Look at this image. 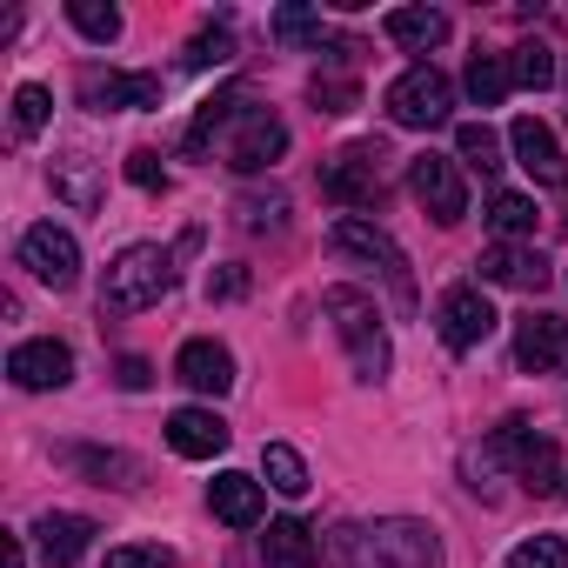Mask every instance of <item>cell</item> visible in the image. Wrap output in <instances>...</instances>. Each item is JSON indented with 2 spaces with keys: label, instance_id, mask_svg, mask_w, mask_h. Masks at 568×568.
Listing matches in <instances>:
<instances>
[{
  "label": "cell",
  "instance_id": "6da1fadb",
  "mask_svg": "<svg viewBox=\"0 0 568 568\" xmlns=\"http://www.w3.org/2000/svg\"><path fill=\"white\" fill-rule=\"evenodd\" d=\"M335 568H442V535L415 515L388 521H355L335 535Z\"/></svg>",
  "mask_w": 568,
  "mask_h": 568
},
{
  "label": "cell",
  "instance_id": "7a4b0ae2",
  "mask_svg": "<svg viewBox=\"0 0 568 568\" xmlns=\"http://www.w3.org/2000/svg\"><path fill=\"white\" fill-rule=\"evenodd\" d=\"M322 315L335 322V342L348 348L355 382H382L388 362H395V348H388V328H382L375 295H362V288H328V295H322Z\"/></svg>",
  "mask_w": 568,
  "mask_h": 568
},
{
  "label": "cell",
  "instance_id": "3957f363",
  "mask_svg": "<svg viewBox=\"0 0 568 568\" xmlns=\"http://www.w3.org/2000/svg\"><path fill=\"white\" fill-rule=\"evenodd\" d=\"M174 288V254L154 247V241H134L108 261V281H101V315H141V308H161V295Z\"/></svg>",
  "mask_w": 568,
  "mask_h": 568
},
{
  "label": "cell",
  "instance_id": "277c9868",
  "mask_svg": "<svg viewBox=\"0 0 568 568\" xmlns=\"http://www.w3.org/2000/svg\"><path fill=\"white\" fill-rule=\"evenodd\" d=\"M328 247L335 254H348V261H368L388 288H395V302L402 308H415V267H408V254H402V241L382 227V221H368V214H342L335 227H328Z\"/></svg>",
  "mask_w": 568,
  "mask_h": 568
},
{
  "label": "cell",
  "instance_id": "5b68a950",
  "mask_svg": "<svg viewBox=\"0 0 568 568\" xmlns=\"http://www.w3.org/2000/svg\"><path fill=\"white\" fill-rule=\"evenodd\" d=\"M214 148H221V161L234 174H261V168H274L281 154H288V128H281V114H267L247 94H234V114H227V128H221Z\"/></svg>",
  "mask_w": 568,
  "mask_h": 568
},
{
  "label": "cell",
  "instance_id": "8992f818",
  "mask_svg": "<svg viewBox=\"0 0 568 568\" xmlns=\"http://www.w3.org/2000/svg\"><path fill=\"white\" fill-rule=\"evenodd\" d=\"M488 462L515 468L535 495H555V488H561V455H555V442H548L535 422H501V428L488 435Z\"/></svg>",
  "mask_w": 568,
  "mask_h": 568
},
{
  "label": "cell",
  "instance_id": "52a82bcc",
  "mask_svg": "<svg viewBox=\"0 0 568 568\" xmlns=\"http://www.w3.org/2000/svg\"><path fill=\"white\" fill-rule=\"evenodd\" d=\"M448 108H455V88H448V74L428 68V61H415L408 74L388 81V121H395V128H442Z\"/></svg>",
  "mask_w": 568,
  "mask_h": 568
},
{
  "label": "cell",
  "instance_id": "ba28073f",
  "mask_svg": "<svg viewBox=\"0 0 568 568\" xmlns=\"http://www.w3.org/2000/svg\"><path fill=\"white\" fill-rule=\"evenodd\" d=\"M322 194L342 201V207H375L382 201V148L375 141H355L342 154L322 161Z\"/></svg>",
  "mask_w": 568,
  "mask_h": 568
},
{
  "label": "cell",
  "instance_id": "9c48e42d",
  "mask_svg": "<svg viewBox=\"0 0 568 568\" xmlns=\"http://www.w3.org/2000/svg\"><path fill=\"white\" fill-rule=\"evenodd\" d=\"M408 194H415L442 227L468 221V181H462V168H455L448 154H415V161H408Z\"/></svg>",
  "mask_w": 568,
  "mask_h": 568
},
{
  "label": "cell",
  "instance_id": "30bf717a",
  "mask_svg": "<svg viewBox=\"0 0 568 568\" xmlns=\"http://www.w3.org/2000/svg\"><path fill=\"white\" fill-rule=\"evenodd\" d=\"M21 267H28L34 281H48V288H74V281H81V241H74L68 227L41 221V227L21 234Z\"/></svg>",
  "mask_w": 568,
  "mask_h": 568
},
{
  "label": "cell",
  "instance_id": "8fae6325",
  "mask_svg": "<svg viewBox=\"0 0 568 568\" xmlns=\"http://www.w3.org/2000/svg\"><path fill=\"white\" fill-rule=\"evenodd\" d=\"M435 328H442V342L455 355H468V348H481L495 335V308H488V295L475 288V281H462V288H448L435 302Z\"/></svg>",
  "mask_w": 568,
  "mask_h": 568
},
{
  "label": "cell",
  "instance_id": "7c38bea8",
  "mask_svg": "<svg viewBox=\"0 0 568 568\" xmlns=\"http://www.w3.org/2000/svg\"><path fill=\"white\" fill-rule=\"evenodd\" d=\"M515 368L521 375H568V322L561 315H521L515 322Z\"/></svg>",
  "mask_w": 568,
  "mask_h": 568
},
{
  "label": "cell",
  "instance_id": "4fadbf2b",
  "mask_svg": "<svg viewBox=\"0 0 568 568\" xmlns=\"http://www.w3.org/2000/svg\"><path fill=\"white\" fill-rule=\"evenodd\" d=\"M81 101L94 108V114H121V108H161V74H101V68H88L81 74Z\"/></svg>",
  "mask_w": 568,
  "mask_h": 568
},
{
  "label": "cell",
  "instance_id": "5bb4252c",
  "mask_svg": "<svg viewBox=\"0 0 568 568\" xmlns=\"http://www.w3.org/2000/svg\"><path fill=\"white\" fill-rule=\"evenodd\" d=\"M508 148H515V161L528 168V181H535V187H561V181H568V161H561V141H555V128H548V121L521 114V121L508 128Z\"/></svg>",
  "mask_w": 568,
  "mask_h": 568
},
{
  "label": "cell",
  "instance_id": "9a60e30c",
  "mask_svg": "<svg viewBox=\"0 0 568 568\" xmlns=\"http://www.w3.org/2000/svg\"><path fill=\"white\" fill-rule=\"evenodd\" d=\"M475 267H481V281H495V288H521V295H541L548 288V261L528 241H495Z\"/></svg>",
  "mask_w": 568,
  "mask_h": 568
},
{
  "label": "cell",
  "instance_id": "2e32d148",
  "mask_svg": "<svg viewBox=\"0 0 568 568\" xmlns=\"http://www.w3.org/2000/svg\"><path fill=\"white\" fill-rule=\"evenodd\" d=\"M8 375H14V388H28V395L68 388V382H74V355H68V342H21V348L8 355Z\"/></svg>",
  "mask_w": 568,
  "mask_h": 568
},
{
  "label": "cell",
  "instance_id": "e0dca14e",
  "mask_svg": "<svg viewBox=\"0 0 568 568\" xmlns=\"http://www.w3.org/2000/svg\"><path fill=\"white\" fill-rule=\"evenodd\" d=\"M227 442H234V428H227L214 408H174V415H168V448H174L181 462H214Z\"/></svg>",
  "mask_w": 568,
  "mask_h": 568
},
{
  "label": "cell",
  "instance_id": "ac0fdd59",
  "mask_svg": "<svg viewBox=\"0 0 568 568\" xmlns=\"http://www.w3.org/2000/svg\"><path fill=\"white\" fill-rule=\"evenodd\" d=\"M207 508H214V521H227V528H261V521H267L261 481H254V475H234V468L207 481Z\"/></svg>",
  "mask_w": 568,
  "mask_h": 568
},
{
  "label": "cell",
  "instance_id": "d6986e66",
  "mask_svg": "<svg viewBox=\"0 0 568 568\" xmlns=\"http://www.w3.org/2000/svg\"><path fill=\"white\" fill-rule=\"evenodd\" d=\"M34 541H41V561L48 568H74L88 555V541H94V521L88 515H68V508H48L34 521Z\"/></svg>",
  "mask_w": 568,
  "mask_h": 568
},
{
  "label": "cell",
  "instance_id": "ffe728a7",
  "mask_svg": "<svg viewBox=\"0 0 568 568\" xmlns=\"http://www.w3.org/2000/svg\"><path fill=\"white\" fill-rule=\"evenodd\" d=\"M174 382H187L194 395H227L234 388V355L221 342H187L174 355Z\"/></svg>",
  "mask_w": 568,
  "mask_h": 568
},
{
  "label": "cell",
  "instance_id": "44dd1931",
  "mask_svg": "<svg viewBox=\"0 0 568 568\" xmlns=\"http://www.w3.org/2000/svg\"><path fill=\"white\" fill-rule=\"evenodd\" d=\"M315 561H322V548H315V528H308V521H295V515L267 521V535H261V568H315Z\"/></svg>",
  "mask_w": 568,
  "mask_h": 568
},
{
  "label": "cell",
  "instance_id": "7402d4cb",
  "mask_svg": "<svg viewBox=\"0 0 568 568\" xmlns=\"http://www.w3.org/2000/svg\"><path fill=\"white\" fill-rule=\"evenodd\" d=\"M382 28H388V41L408 48V54H428V48L448 41V14H442V8H395Z\"/></svg>",
  "mask_w": 568,
  "mask_h": 568
},
{
  "label": "cell",
  "instance_id": "603a6c76",
  "mask_svg": "<svg viewBox=\"0 0 568 568\" xmlns=\"http://www.w3.org/2000/svg\"><path fill=\"white\" fill-rule=\"evenodd\" d=\"M54 194L68 201V207H101V174H94V161L88 154H61L54 161Z\"/></svg>",
  "mask_w": 568,
  "mask_h": 568
},
{
  "label": "cell",
  "instance_id": "cb8c5ba5",
  "mask_svg": "<svg viewBox=\"0 0 568 568\" xmlns=\"http://www.w3.org/2000/svg\"><path fill=\"white\" fill-rule=\"evenodd\" d=\"M61 462L68 468H81V475H94L101 488H134V455H114V448H61Z\"/></svg>",
  "mask_w": 568,
  "mask_h": 568
},
{
  "label": "cell",
  "instance_id": "d4e9b609",
  "mask_svg": "<svg viewBox=\"0 0 568 568\" xmlns=\"http://www.w3.org/2000/svg\"><path fill=\"white\" fill-rule=\"evenodd\" d=\"M462 88H468V101H475V108H501V94L515 88L508 54H475V61H468V74H462Z\"/></svg>",
  "mask_w": 568,
  "mask_h": 568
},
{
  "label": "cell",
  "instance_id": "484cf974",
  "mask_svg": "<svg viewBox=\"0 0 568 568\" xmlns=\"http://www.w3.org/2000/svg\"><path fill=\"white\" fill-rule=\"evenodd\" d=\"M261 475H267V488H274V495H288V501H295V495H308V462H302L288 442H267V448H261Z\"/></svg>",
  "mask_w": 568,
  "mask_h": 568
},
{
  "label": "cell",
  "instance_id": "4316f807",
  "mask_svg": "<svg viewBox=\"0 0 568 568\" xmlns=\"http://www.w3.org/2000/svg\"><path fill=\"white\" fill-rule=\"evenodd\" d=\"M535 221H541V214H535L528 194H508V187L488 194V227H495L501 241H535Z\"/></svg>",
  "mask_w": 568,
  "mask_h": 568
},
{
  "label": "cell",
  "instance_id": "83f0119b",
  "mask_svg": "<svg viewBox=\"0 0 568 568\" xmlns=\"http://www.w3.org/2000/svg\"><path fill=\"white\" fill-rule=\"evenodd\" d=\"M68 21H74L88 41H101V48H108V41H121V28H128L114 0H68Z\"/></svg>",
  "mask_w": 568,
  "mask_h": 568
},
{
  "label": "cell",
  "instance_id": "f1b7e54d",
  "mask_svg": "<svg viewBox=\"0 0 568 568\" xmlns=\"http://www.w3.org/2000/svg\"><path fill=\"white\" fill-rule=\"evenodd\" d=\"M227 114H234V94H214V101H201V114H194V128H187V154L194 161H207L214 154V141H221V128H227Z\"/></svg>",
  "mask_w": 568,
  "mask_h": 568
},
{
  "label": "cell",
  "instance_id": "f546056e",
  "mask_svg": "<svg viewBox=\"0 0 568 568\" xmlns=\"http://www.w3.org/2000/svg\"><path fill=\"white\" fill-rule=\"evenodd\" d=\"M455 154H462L468 168L495 174V168H501V134H495L488 121H462V128H455Z\"/></svg>",
  "mask_w": 568,
  "mask_h": 568
},
{
  "label": "cell",
  "instance_id": "4dcf8cb0",
  "mask_svg": "<svg viewBox=\"0 0 568 568\" xmlns=\"http://www.w3.org/2000/svg\"><path fill=\"white\" fill-rule=\"evenodd\" d=\"M274 41H281V48H322V41H328V21H322L315 8H281V14H274Z\"/></svg>",
  "mask_w": 568,
  "mask_h": 568
},
{
  "label": "cell",
  "instance_id": "1f68e13d",
  "mask_svg": "<svg viewBox=\"0 0 568 568\" xmlns=\"http://www.w3.org/2000/svg\"><path fill=\"white\" fill-rule=\"evenodd\" d=\"M508 74H515V88H555V54L541 48V41H521V48H508Z\"/></svg>",
  "mask_w": 568,
  "mask_h": 568
},
{
  "label": "cell",
  "instance_id": "d6a6232c",
  "mask_svg": "<svg viewBox=\"0 0 568 568\" xmlns=\"http://www.w3.org/2000/svg\"><path fill=\"white\" fill-rule=\"evenodd\" d=\"M48 121H54V94H48L41 81H21V88H14V134H28V141H34Z\"/></svg>",
  "mask_w": 568,
  "mask_h": 568
},
{
  "label": "cell",
  "instance_id": "836d02e7",
  "mask_svg": "<svg viewBox=\"0 0 568 568\" xmlns=\"http://www.w3.org/2000/svg\"><path fill=\"white\" fill-rule=\"evenodd\" d=\"M241 227L247 234H281V227H288V194H241Z\"/></svg>",
  "mask_w": 568,
  "mask_h": 568
},
{
  "label": "cell",
  "instance_id": "e575fe53",
  "mask_svg": "<svg viewBox=\"0 0 568 568\" xmlns=\"http://www.w3.org/2000/svg\"><path fill=\"white\" fill-rule=\"evenodd\" d=\"M508 568H568V541L561 535H528L508 548Z\"/></svg>",
  "mask_w": 568,
  "mask_h": 568
},
{
  "label": "cell",
  "instance_id": "d590c367",
  "mask_svg": "<svg viewBox=\"0 0 568 568\" xmlns=\"http://www.w3.org/2000/svg\"><path fill=\"white\" fill-rule=\"evenodd\" d=\"M227 61H234V34L227 28H207V34L187 41V68H227Z\"/></svg>",
  "mask_w": 568,
  "mask_h": 568
},
{
  "label": "cell",
  "instance_id": "8d00e7d4",
  "mask_svg": "<svg viewBox=\"0 0 568 568\" xmlns=\"http://www.w3.org/2000/svg\"><path fill=\"white\" fill-rule=\"evenodd\" d=\"M308 101H315L322 114H348V108H355V81H335V74H315V81H308Z\"/></svg>",
  "mask_w": 568,
  "mask_h": 568
},
{
  "label": "cell",
  "instance_id": "74e56055",
  "mask_svg": "<svg viewBox=\"0 0 568 568\" xmlns=\"http://www.w3.org/2000/svg\"><path fill=\"white\" fill-rule=\"evenodd\" d=\"M108 568H181V561L168 548H154V541H134V548H114Z\"/></svg>",
  "mask_w": 568,
  "mask_h": 568
},
{
  "label": "cell",
  "instance_id": "f35d334b",
  "mask_svg": "<svg viewBox=\"0 0 568 568\" xmlns=\"http://www.w3.org/2000/svg\"><path fill=\"white\" fill-rule=\"evenodd\" d=\"M128 181H134V187H168L161 154H154V148H134V154H128Z\"/></svg>",
  "mask_w": 568,
  "mask_h": 568
},
{
  "label": "cell",
  "instance_id": "ab89813d",
  "mask_svg": "<svg viewBox=\"0 0 568 568\" xmlns=\"http://www.w3.org/2000/svg\"><path fill=\"white\" fill-rule=\"evenodd\" d=\"M114 382H121V388H128V395H141V388H148V382H154V368H148V362H141V355H128V362H121V368H114Z\"/></svg>",
  "mask_w": 568,
  "mask_h": 568
},
{
  "label": "cell",
  "instance_id": "60d3db41",
  "mask_svg": "<svg viewBox=\"0 0 568 568\" xmlns=\"http://www.w3.org/2000/svg\"><path fill=\"white\" fill-rule=\"evenodd\" d=\"M241 288H247V274H241V267H227V274H214V281H207V295H221V302H234Z\"/></svg>",
  "mask_w": 568,
  "mask_h": 568
},
{
  "label": "cell",
  "instance_id": "b9f144b4",
  "mask_svg": "<svg viewBox=\"0 0 568 568\" xmlns=\"http://www.w3.org/2000/svg\"><path fill=\"white\" fill-rule=\"evenodd\" d=\"M8 568H28V555H21V535H8Z\"/></svg>",
  "mask_w": 568,
  "mask_h": 568
}]
</instances>
